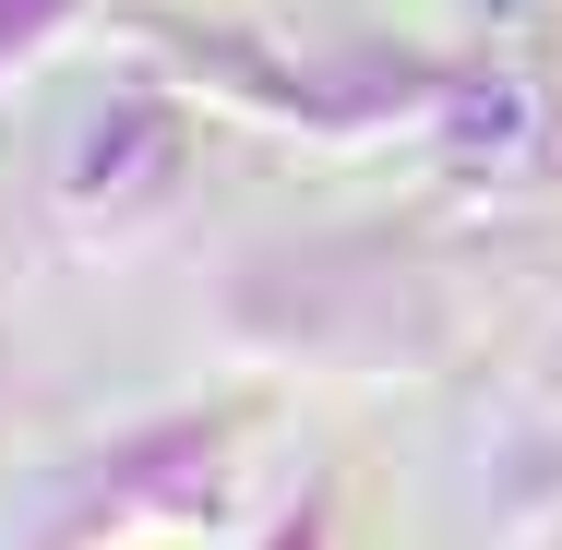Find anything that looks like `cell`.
<instances>
[{
	"mask_svg": "<svg viewBox=\"0 0 562 550\" xmlns=\"http://www.w3.org/2000/svg\"><path fill=\"white\" fill-rule=\"evenodd\" d=\"M216 454H227V407H204V419H168V431L120 442V467L97 491L109 503H156V515H204L216 503Z\"/></svg>",
	"mask_w": 562,
	"mask_h": 550,
	"instance_id": "cell-1",
	"label": "cell"
},
{
	"mask_svg": "<svg viewBox=\"0 0 562 550\" xmlns=\"http://www.w3.org/2000/svg\"><path fill=\"white\" fill-rule=\"evenodd\" d=\"M263 550H324V491H312L300 515H276V539H263Z\"/></svg>",
	"mask_w": 562,
	"mask_h": 550,
	"instance_id": "cell-2",
	"label": "cell"
},
{
	"mask_svg": "<svg viewBox=\"0 0 562 550\" xmlns=\"http://www.w3.org/2000/svg\"><path fill=\"white\" fill-rule=\"evenodd\" d=\"M48 12H60V0H0V48H36L24 24H48Z\"/></svg>",
	"mask_w": 562,
	"mask_h": 550,
	"instance_id": "cell-3",
	"label": "cell"
}]
</instances>
